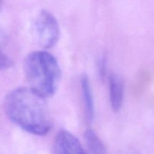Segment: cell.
I'll use <instances>...</instances> for the list:
<instances>
[{"label": "cell", "mask_w": 154, "mask_h": 154, "mask_svg": "<svg viewBox=\"0 0 154 154\" xmlns=\"http://www.w3.org/2000/svg\"><path fill=\"white\" fill-rule=\"evenodd\" d=\"M4 110L11 121L24 131L45 136L52 128V119L45 99L29 87H20L6 96Z\"/></svg>", "instance_id": "1"}, {"label": "cell", "mask_w": 154, "mask_h": 154, "mask_svg": "<svg viewBox=\"0 0 154 154\" xmlns=\"http://www.w3.org/2000/svg\"><path fill=\"white\" fill-rule=\"evenodd\" d=\"M29 88L45 99L54 96L57 90L62 71L57 59L45 51L32 52L23 66Z\"/></svg>", "instance_id": "2"}, {"label": "cell", "mask_w": 154, "mask_h": 154, "mask_svg": "<svg viewBox=\"0 0 154 154\" xmlns=\"http://www.w3.org/2000/svg\"><path fill=\"white\" fill-rule=\"evenodd\" d=\"M32 31L35 42L44 49L53 48L60 39V29L57 20L48 11H42L37 15Z\"/></svg>", "instance_id": "3"}, {"label": "cell", "mask_w": 154, "mask_h": 154, "mask_svg": "<svg viewBox=\"0 0 154 154\" xmlns=\"http://www.w3.org/2000/svg\"><path fill=\"white\" fill-rule=\"evenodd\" d=\"M54 154H88L78 138L67 130H60L54 142Z\"/></svg>", "instance_id": "4"}, {"label": "cell", "mask_w": 154, "mask_h": 154, "mask_svg": "<svg viewBox=\"0 0 154 154\" xmlns=\"http://www.w3.org/2000/svg\"><path fill=\"white\" fill-rule=\"evenodd\" d=\"M109 94L112 110L118 112L123 105L124 85L121 78L116 74H111L109 77Z\"/></svg>", "instance_id": "5"}, {"label": "cell", "mask_w": 154, "mask_h": 154, "mask_svg": "<svg viewBox=\"0 0 154 154\" xmlns=\"http://www.w3.org/2000/svg\"><path fill=\"white\" fill-rule=\"evenodd\" d=\"M81 87L82 96L84 98V109L87 120L91 123L94 117V102L90 80L87 75H83L81 78Z\"/></svg>", "instance_id": "6"}, {"label": "cell", "mask_w": 154, "mask_h": 154, "mask_svg": "<svg viewBox=\"0 0 154 154\" xmlns=\"http://www.w3.org/2000/svg\"><path fill=\"white\" fill-rule=\"evenodd\" d=\"M84 138L90 154H108L105 144L94 131L87 129L84 133Z\"/></svg>", "instance_id": "7"}, {"label": "cell", "mask_w": 154, "mask_h": 154, "mask_svg": "<svg viewBox=\"0 0 154 154\" xmlns=\"http://www.w3.org/2000/svg\"><path fill=\"white\" fill-rule=\"evenodd\" d=\"M14 62L10 57L6 55L0 48V71L8 70L13 67Z\"/></svg>", "instance_id": "8"}, {"label": "cell", "mask_w": 154, "mask_h": 154, "mask_svg": "<svg viewBox=\"0 0 154 154\" xmlns=\"http://www.w3.org/2000/svg\"><path fill=\"white\" fill-rule=\"evenodd\" d=\"M105 66H106V61H105V59L104 58L102 59L99 64V72H100V75L102 78H104L105 75Z\"/></svg>", "instance_id": "9"}, {"label": "cell", "mask_w": 154, "mask_h": 154, "mask_svg": "<svg viewBox=\"0 0 154 154\" xmlns=\"http://www.w3.org/2000/svg\"><path fill=\"white\" fill-rule=\"evenodd\" d=\"M0 8H1V0H0Z\"/></svg>", "instance_id": "10"}]
</instances>
